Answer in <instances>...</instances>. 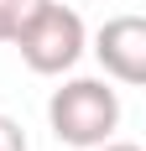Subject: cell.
Listing matches in <instances>:
<instances>
[{"label": "cell", "mask_w": 146, "mask_h": 151, "mask_svg": "<svg viewBox=\"0 0 146 151\" xmlns=\"http://www.w3.org/2000/svg\"><path fill=\"white\" fill-rule=\"evenodd\" d=\"M47 125L63 146H99V141L115 136L120 125V94L104 83V78H68L63 89H52L47 99Z\"/></svg>", "instance_id": "obj_1"}, {"label": "cell", "mask_w": 146, "mask_h": 151, "mask_svg": "<svg viewBox=\"0 0 146 151\" xmlns=\"http://www.w3.org/2000/svg\"><path fill=\"white\" fill-rule=\"evenodd\" d=\"M16 47H21V63H26L31 73L58 78V73H68L73 63L84 58L89 31H84V21H78V11H68V5H47V11L16 37Z\"/></svg>", "instance_id": "obj_2"}, {"label": "cell", "mask_w": 146, "mask_h": 151, "mask_svg": "<svg viewBox=\"0 0 146 151\" xmlns=\"http://www.w3.org/2000/svg\"><path fill=\"white\" fill-rule=\"evenodd\" d=\"M94 58L115 83H146V21L141 16H115L94 31Z\"/></svg>", "instance_id": "obj_3"}, {"label": "cell", "mask_w": 146, "mask_h": 151, "mask_svg": "<svg viewBox=\"0 0 146 151\" xmlns=\"http://www.w3.org/2000/svg\"><path fill=\"white\" fill-rule=\"evenodd\" d=\"M47 5H52V0H0V42H16Z\"/></svg>", "instance_id": "obj_4"}, {"label": "cell", "mask_w": 146, "mask_h": 151, "mask_svg": "<svg viewBox=\"0 0 146 151\" xmlns=\"http://www.w3.org/2000/svg\"><path fill=\"white\" fill-rule=\"evenodd\" d=\"M0 151H31L26 146V130H21L11 115H0Z\"/></svg>", "instance_id": "obj_5"}, {"label": "cell", "mask_w": 146, "mask_h": 151, "mask_svg": "<svg viewBox=\"0 0 146 151\" xmlns=\"http://www.w3.org/2000/svg\"><path fill=\"white\" fill-rule=\"evenodd\" d=\"M89 151H141L136 141H99V146H89Z\"/></svg>", "instance_id": "obj_6"}]
</instances>
